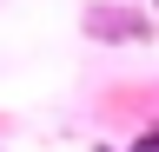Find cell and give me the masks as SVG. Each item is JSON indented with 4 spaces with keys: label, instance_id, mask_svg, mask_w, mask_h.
Wrapping results in <instances>:
<instances>
[{
    "label": "cell",
    "instance_id": "cell-1",
    "mask_svg": "<svg viewBox=\"0 0 159 152\" xmlns=\"http://www.w3.org/2000/svg\"><path fill=\"white\" fill-rule=\"evenodd\" d=\"M86 27L99 33V40H146V20H139V13H86Z\"/></svg>",
    "mask_w": 159,
    "mask_h": 152
},
{
    "label": "cell",
    "instance_id": "cell-2",
    "mask_svg": "<svg viewBox=\"0 0 159 152\" xmlns=\"http://www.w3.org/2000/svg\"><path fill=\"white\" fill-rule=\"evenodd\" d=\"M133 152H159V132H146V139H139V145H133Z\"/></svg>",
    "mask_w": 159,
    "mask_h": 152
}]
</instances>
